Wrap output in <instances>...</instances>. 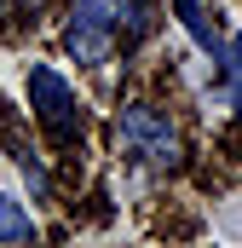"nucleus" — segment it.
Returning <instances> with one entry per match:
<instances>
[{
    "instance_id": "f257e3e1",
    "label": "nucleus",
    "mask_w": 242,
    "mask_h": 248,
    "mask_svg": "<svg viewBox=\"0 0 242 248\" xmlns=\"http://www.w3.org/2000/svg\"><path fill=\"white\" fill-rule=\"evenodd\" d=\"M29 110H35V122L46 127V139H52L58 150L81 144V133H87L81 98H75V87L63 81L52 63H29Z\"/></svg>"
},
{
    "instance_id": "f03ea898",
    "label": "nucleus",
    "mask_w": 242,
    "mask_h": 248,
    "mask_svg": "<svg viewBox=\"0 0 242 248\" xmlns=\"http://www.w3.org/2000/svg\"><path fill=\"white\" fill-rule=\"evenodd\" d=\"M116 144L127 156L150 162V168H179V156H184L179 127L167 122V110H156V104H127L116 116Z\"/></svg>"
},
{
    "instance_id": "7ed1b4c3",
    "label": "nucleus",
    "mask_w": 242,
    "mask_h": 248,
    "mask_svg": "<svg viewBox=\"0 0 242 248\" xmlns=\"http://www.w3.org/2000/svg\"><path fill=\"white\" fill-rule=\"evenodd\" d=\"M121 17H127V0H75V12L63 23V52L75 63H104L116 52Z\"/></svg>"
},
{
    "instance_id": "20e7f679",
    "label": "nucleus",
    "mask_w": 242,
    "mask_h": 248,
    "mask_svg": "<svg viewBox=\"0 0 242 248\" xmlns=\"http://www.w3.org/2000/svg\"><path fill=\"white\" fill-rule=\"evenodd\" d=\"M173 12H179V23L190 29V41H196L202 52H213V58L225 52V35L208 23V6H202V0H173Z\"/></svg>"
},
{
    "instance_id": "39448f33",
    "label": "nucleus",
    "mask_w": 242,
    "mask_h": 248,
    "mask_svg": "<svg viewBox=\"0 0 242 248\" xmlns=\"http://www.w3.org/2000/svg\"><path fill=\"white\" fill-rule=\"evenodd\" d=\"M0 243H35V219L12 196H0Z\"/></svg>"
},
{
    "instance_id": "423d86ee",
    "label": "nucleus",
    "mask_w": 242,
    "mask_h": 248,
    "mask_svg": "<svg viewBox=\"0 0 242 248\" xmlns=\"http://www.w3.org/2000/svg\"><path fill=\"white\" fill-rule=\"evenodd\" d=\"M219 69H225L231 110H237V122H242V35H231V41H225V52H219Z\"/></svg>"
}]
</instances>
